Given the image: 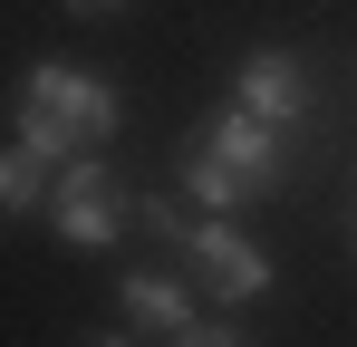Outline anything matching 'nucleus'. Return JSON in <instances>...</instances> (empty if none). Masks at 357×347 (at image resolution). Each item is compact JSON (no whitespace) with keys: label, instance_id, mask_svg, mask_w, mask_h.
Listing matches in <instances>:
<instances>
[{"label":"nucleus","instance_id":"nucleus-1","mask_svg":"<svg viewBox=\"0 0 357 347\" xmlns=\"http://www.w3.org/2000/svg\"><path fill=\"white\" fill-rule=\"evenodd\" d=\"M183 193L213 203V213H241V203L280 193V125H261L251 107L213 116V125L183 145Z\"/></svg>","mask_w":357,"mask_h":347},{"label":"nucleus","instance_id":"nucleus-2","mask_svg":"<svg viewBox=\"0 0 357 347\" xmlns=\"http://www.w3.org/2000/svg\"><path fill=\"white\" fill-rule=\"evenodd\" d=\"M116 135V87L77 68H29L20 77V145L39 155H97Z\"/></svg>","mask_w":357,"mask_h":347},{"label":"nucleus","instance_id":"nucleus-3","mask_svg":"<svg viewBox=\"0 0 357 347\" xmlns=\"http://www.w3.org/2000/svg\"><path fill=\"white\" fill-rule=\"evenodd\" d=\"M49 222H59L68 251H107L135 213H126V183L97 164V155H68V174L49 183Z\"/></svg>","mask_w":357,"mask_h":347},{"label":"nucleus","instance_id":"nucleus-4","mask_svg":"<svg viewBox=\"0 0 357 347\" xmlns=\"http://www.w3.org/2000/svg\"><path fill=\"white\" fill-rule=\"evenodd\" d=\"M183 261H193V280L213 289V299H232V309L271 289V261H261L232 222H183Z\"/></svg>","mask_w":357,"mask_h":347},{"label":"nucleus","instance_id":"nucleus-5","mask_svg":"<svg viewBox=\"0 0 357 347\" xmlns=\"http://www.w3.org/2000/svg\"><path fill=\"white\" fill-rule=\"evenodd\" d=\"M232 107H251L261 125H299L309 116V68H299L290 49H251L232 77Z\"/></svg>","mask_w":357,"mask_h":347},{"label":"nucleus","instance_id":"nucleus-6","mask_svg":"<svg viewBox=\"0 0 357 347\" xmlns=\"http://www.w3.org/2000/svg\"><path fill=\"white\" fill-rule=\"evenodd\" d=\"M126 328H193V299H183V280H165V270H135L126 280Z\"/></svg>","mask_w":357,"mask_h":347},{"label":"nucleus","instance_id":"nucleus-7","mask_svg":"<svg viewBox=\"0 0 357 347\" xmlns=\"http://www.w3.org/2000/svg\"><path fill=\"white\" fill-rule=\"evenodd\" d=\"M39 193H49V155L39 145H10L0 155V213H29Z\"/></svg>","mask_w":357,"mask_h":347},{"label":"nucleus","instance_id":"nucleus-8","mask_svg":"<svg viewBox=\"0 0 357 347\" xmlns=\"http://www.w3.org/2000/svg\"><path fill=\"white\" fill-rule=\"evenodd\" d=\"M174 347H241L232 328H213V318H193V328H174Z\"/></svg>","mask_w":357,"mask_h":347},{"label":"nucleus","instance_id":"nucleus-9","mask_svg":"<svg viewBox=\"0 0 357 347\" xmlns=\"http://www.w3.org/2000/svg\"><path fill=\"white\" fill-rule=\"evenodd\" d=\"M68 10H126V0H68Z\"/></svg>","mask_w":357,"mask_h":347},{"label":"nucleus","instance_id":"nucleus-10","mask_svg":"<svg viewBox=\"0 0 357 347\" xmlns=\"http://www.w3.org/2000/svg\"><path fill=\"white\" fill-rule=\"evenodd\" d=\"M87 347H135V338H87Z\"/></svg>","mask_w":357,"mask_h":347}]
</instances>
